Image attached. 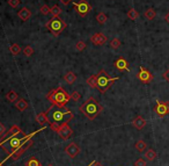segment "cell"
Here are the masks:
<instances>
[{
  "label": "cell",
  "instance_id": "cell-5",
  "mask_svg": "<svg viewBox=\"0 0 169 166\" xmlns=\"http://www.w3.org/2000/svg\"><path fill=\"white\" fill-rule=\"evenodd\" d=\"M96 78H98V90L101 93H106L108 90L114 85V83L119 79L118 77L111 78V77L108 74L107 71H104V70L98 71V73L96 74Z\"/></svg>",
  "mask_w": 169,
  "mask_h": 166
},
{
  "label": "cell",
  "instance_id": "cell-18",
  "mask_svg": "<svg viewBox=\"0 0 169 166\" xmlns=\"http://www.w3.org/2000/svg\"><path fill=\"white\" fill-rule=\"evenodd\" d=\"M36 121L40 123L41 126H44V124H46V123H49V120H48L46 113L42 112V113L37 114V116H36Z\"/></svg>",
  "mask_w": 169,
  "mask_h": 166
},
{
  "label": "cell",
  "instance_id": "cell-38",
  "mask_svg": "<svg viewBox=\"0 0 169 166\" xmlns=\"http://www.w3.org/2000/svg\"><path fill=\"white\" fill-rule=\"evenodd\" d=\"M62 1V4H64L65 6H67V5H70L72 2V0H60Z\"/></svg>",
  "mask_w": 169,
  "mask_h": 166
},
{
  "label": "cell",
  "instance_id": "cell-7",
  "mask_svg": "<svg viewBox=\"0 0 169 166\" xmlns=\"http://www.w3.org/2000/svg\"><path fill=\"white\" fill-rule=\"evenodd\" d=\"M73 8L76 9V12L80 15L81 18H84L90 12L92 6L89 5L87 0H80L79 2H73Z\"/></svg>",
  "mask_w": 169,
  "mask_h": 166
},
{
  "label": "cell",
  "instance_id": "cell-28",
  "mask_svg": "<svg viewBox=\"0 0 169 166\" xmlns=\"http://www.w3.org/2000/svg\"><path fill=\"white\" fill-rule=\"evenodd\" d=\"M51 14H52V16H59L62 14V8L58 5H54L51 7Z\"/></svg>",
  "mask_w": 169,
  "mask_h": 166
},
{
  "label": "cell",
  "instance_id": "cell-20",
  "mask_svg": "<svg viewBox=\"0 0 169 166\" xmlns=\"http://www.w3.org/2000/svg\"><path fill=\"white\" fill-rule=\"evenodd\" d=\"M136 149H137V151L138 152H140V153H142L145 150L147 149V144H146V142L145 141H142V140H139L137 143H136Z\"/></svg>",
  "mask_w": 169,
  "mask_h": 166
},
{
  "label": "cell",
  "instance_id": "cell-3",
  "mask_svg": "<svg viewBox=\"0 0 169 166\" xmlns=\"http://www.w3.org/2000/svg\"><path fill=\"white\" fill-rule=\"evenodd\" d=\"M80 112L89 120H94L98 114L103 110L102 105L94 98H88L84 104L80 106Z\"/></svg>",
  "mask_w": 169,
  "mask_h": 166
},
{
  "label": "cell",
  "instance_id": "cell-1",
  "mask_svg": "<svg viewBox=\"0 0 169 166\" xmlns=\"http://www.w3.org/2000/svg\"><path fill=\"white\" fill-rule=\"evenodd\" d=\"M42 130L44 129L42 128L32 134L26 135L19 126H13L8 131H6V134L2 136V138L0 141V148L7 153V158L5 160H7L8 158H12L13 160H18L21 157V154L32 145L31 138Z\"/></svg>",
  "mask_w": 169,
  "mask_h": 166
},
{
  "label": "cell",
  "instance_id": "cell-23",
  "mask_svg": "<svg viewBox=\"0 0 169 166\" xmlns=\"http://www.w3.org/2000/svg\"><path fill=\"white\" fill-rule=\"evenodd\" d=\"M87 84L89 85V87L98 88V78H96V74L90 76V77L87 79Z\"/></svg>",
  "mask_w": 169,
  "mask_h": 166
},
{
  "label": "cell",
  "instance_id": "cell-13",
  "mask_svg": "<svg viewBox=\"0 0 169 166\" xmlns=\"http://www.w3.org/2000/svg\"><path fill=\"white\" fill-rule=\"evenodd\" d=\"M114 65H115V67L117 69L118 71H128L129 72L130 69H129V63H128V61L125 59V58H123V57H119L117 61L114 63Z\"/></svg>",
  "mask_w": 169,
  "mask_h": 166
},
{
  "label": "cell",
  "instance_id": "cell-10",
  "mask_svg": "<svg viewBox=\"0 0 169 166\" xmlns=\"http://www.w3.org/2000/svg\"><path fill=\"white\" fill-rule=\"evenodd\" d=\"M58 135L62 137L63 140H67V138H70L73 134V130H72V128L68 126V123H64L62 126H59L57 128V130H56Z\"/></svg>",
  "mask_w": 169,
  "mask_h": 166
},
{
  "label": "cell",
  "instance_id": "cell-25",
  "mask_svg": "<svg viewBox=\"0 0 169 166\" xmlns=\"http://www.w3.org/2000/svg\"><path fill=\"white\" fill-rule=\"evenodd\" d=\"M128 18H129L130 20L134 21V20H137V19L139 18V13L134 8H130L129 11H128Z\"/></svg>",
  "mask_w": 169,
  "mask_h": 166
},
{
  "label": "cell",
  "instance_id": "cell-27",
  "mask_svg": "<svg viewBox=\"0 0 169 166\" xmlns=\"http://www.w3.org/2000/svg\"><path fill=\"white\" fill-rule=\"evenodd\" d=\"M26 166H42V164L36 157H30V159L26 163Z\"/></svg>",
  "mask_w": 169,
  "mask_h": 166
},
{
  "label": "cell",
  "instance_id": "cell-41",
  "mask_svg": "<svg viewBox=\"0 0 169 166\" xmlns=\"http://www.w3.org/2000/svg\"><path fill=\"white\" fill-rule=\"evenodd\" d=\"M2 164H4V162H0V166H2Z\"/></svg>",
  "mask_w": 169,
  "mask_h": 166
},
{
  "label": "cell",
  "instance_id": "cell-26",
  "mask_svg": "<svg viewBox=\"0 0 169 166\" xmlns=\"http://www.w3.org/2000/svg\"><path fill=\"white\" fill-rule=\"evenodd\" d=\"M108 20V16L106 13H103V12H101V13H98V15H96V21L100 23V25H104L106 22H107Z\"/></svg>",
  "mask_w": 169,
  "mask_h": 166
},
{
  "label": "cell",
  "instance_id": "cell-14",
  "mask_svg": "<svg viewBox=\"0 0 169 166\" xmlns=\"http://www.w3.org/2000/svg\"><path fill=\"white\" fill-rule=\"evenodd\" d=\"M132 126H133L137 130H141V129H144V127L146 126V120L139 115V116H137V118L132 121Z\"/></svg>",
  "mask_w": 169,
  "mask_h": 166
},
{
  "label": "cell",
  "instance_id": "cell-32",
  "mask_svg": "<svg viewBox=\"0 0 169 166\" xmlns=\"http://www.w3.org/2000/svg\"><path fill=\"white\" fill-rule=\"evenodd\" d=\"M86 47H87V44L84 43V41H79V42H76V49L78 51H84V49H86Z\"/></svg>",
  "mask_w": 169,
  "mask_h": 166
},
{
  "label": "cell",
  "instance_id": "cell-30",
  "mask_svg": "<svg viewBox=\"0 0 169 166\" xmlns=\"http://www.w3.org/2000/svg\"><path fill=\"white\" fill-rule=\"evenodd\" d=\"M40 12L43 15H48V14H51V8H50L48 5H43V6H41Z\"/></svg>",
  "mask_w": 169,
  "mask_h": 166
},
{
  "label": "cell",
  "instance_id": "cell-22",
  "mask_svg": "<svg viewBox=\"0 0 169 166\" xmlns=\"http://www.w3.org/2000/svg\"><path fill=\"white\" fill-rule=\"evenodd\" d=\"M6 99H7V101H9V102H15V101L19 99L18 93L15 92V91H9V92L6 94Z\"/></svg>",
  "mask_w": 169,
  "mask_h": 166
},
{
  "label": "cell",
  "instance_id": "cell-34",
  "mask_svg": "<svg viewBox=\"0 0 169 166\" xmlns=\"http://www.w3.org/2000/svg\"><path fill=\"white\" fill-rule=\"evenodd\" d=\"M20 4H21V0H8V5L13 8H16Z\"/></svg>",
  "mask_w": 169,
  "mask_h": 166
},
{
  "label": "cell",
  "instance_id": "cell-39",
  "mask_svg": "<svg viewBox=\"0 0 169 166\" xmlns=\"http://www.w3.org/2000/svg\"><path fill=\"white\" fill-rule=\"evenodd\" d=\"M90 166H103L101 163H98V162H94V163H92V165Z\"/></svg>",
  "mask_w": 169,
  "mask_h": 166
},
{
  "label": "cell",
  "instance_id": "cell-12",
  "mask_svg": "<svg viewBox=\"0 0 169 166\" xmlns=\"http://www.w3.org/2000/svg\"><path fill=\"white\" fill-rule=\"evenodd\" d=\"M65 152L68 154V157L76 158L79 153H80V148L76 144V143H71L65 148Z\"/></svg>",
  "mask_w": 169,
  "mask_h": 166
},
{
  "label": "cell",
  "instance_id": "cell-6",
  "mask_svg": "<svg viewBox=\"0 0 169 166\" xmlns=\"http://www.w3.org/2000/svg\"><path fill=\"white\" fill-rule=\"evenodd\" d=\"M67 27V23L63 19H60L59 16H52V19L50 21L46 22L45 28L49 31L52 33V35L59 36L63 33V30Z\"/></svg>",
  "mask_w": 169,
  "mask_h": 166
},
{
  "label": "cell",
  "instance_id": "cell-2",
  "mask_svg": "<svg viewBox=\"0 0 169 166\" xmlns=\"http://www.w3.org/2000/svg\"><path fill=\"white\" fill-rule=\"evenodd\" d=\"M46 116L49 120V124L51 129L54 131L57 130L59 126H62L64 123H68L71 120H73L74 115L72 113L70 108L65 107H58V106L52 105L46 110Z\"/></svg>",
  "mask_w": 169,
  "mask_h": 166
},
{
  "label": "cell",
  "instance_id": "cell-24",
  "mask_svg": "<svg viewBox=\"0 0 169 166\" xmlns=\"http://www.w3.org/2000/svg\"><path fill=\"white\" fill-rule=\"evenodd\" d=\"M145 18L147 19V20H153V19L156 16V12L154 8H148L146 9V12H145Z\"/></svg>",
  "mask_w": 169,
  "mask_h": 166
},
{
  "label": "cell",
  "instance_id": "cell-37",
  "mask_svg": "<svg viewBox=\"0 0 169 166\" xmlns=\"http://www.w3.org/2000/svg\"><path fill=\"white\" fill-rule=\"evenodd\" d=\"M163 79H165L166 81H168V83H169V69L166 71L165 73H163Z\"/></svg>",
  "mask_w": 169,
  "mask_h": 166
},
{
  "label": "cell",
  "instance_id": "cell-8",
  "mask_svg": "<svg viewBox=\"0 0 169 166\" xmlns=\"http://www.w3.org/2000/svg\"><path fill=\"white\" fill-rule=\"evenodd\" d=\"M154 110L158 116L163 118L169 114V101H156V105L154 107Z\"/></svg>",
  "mask_w": 169,
  "mask_h": 166
},
{
  "label": "cell",
  "instance_id": "cell-21",
  "mask_svg": "<svg viewBox=\"0 0 169 166\" xmlns=\"http://www.w3.org/2000/svg\"><path fill=\"white\" fill-rule=\"evenodd\" d=\"M9 51H11V53L14 55V56H18L19 53L22 51V49H21V47H20L18 43H13L9 47Z\"/></svg>",
  "mask_w": 169,
  "mask_h": 166
},
{
  "label": "cell",
  "instance_id": "cell-35",
  "mask_svg": "<svg viewBox=\"0 0 169 166\" xmlns=\"http://www.w3.org/2000/svg\"><path fill=\"white\" fill-rule=\"evenodd\" d=\"M146 160L145 159H142V158H139V159H137L136 160V163H134V166H146Z\"/></svg>",
  "mask_w": 169,
  "mask_h": 166
},
{
  "label": "cell",
  "instance_id": "cell-15",
  "mask_svg": "<svg viewBox=\"0 0 169 166\" xmlns=\"http://www.w3.org/2000/svg\"><path fill=\"white\" fill-rule=\"evenodd\" d=\"M18 16L21 20H22L23 22H26L28 21L29 19L31 18V12H30V9H28L27 7H22V8L20 9L18 12Z\"/></svg>",
  "mask_w": 169,
  "mask_h": 166
},
{
  "label": "cell",
  "instance_id": "cell-40",
  "mask_svg": "<svg viewBox=\"0 0 169 166\" xmlns=\"http://www.w3.org/2000/svg\"><path fill=\"white\" fill-rule=\"evenodd\" d=\"M165 20H166V22H167V23H168V25H169V12H168V13H167V14H166Z\"/></svg>",
  "mask_w": 169,
  "mask_h": 166
},
{
  "label": "cell",
  "instance_id": "cell-42",
  "mask_svg": "<svg viewBox=\"0 0 169 166\" xmlns=\"http://www.w3.org/2000/svg\"><path fill=\"white\" fill-rule=\"evenodd\" d=\"M48 166H54V164H49Z\"/></svg>",
  "mask_w": 169,
  "mask_h": 166
},
{
  "label": "cell",
  "instance_id": "cell-29",
  "mask_svg": "<svg viewBox=\"0 0 169 166\" xmlns=\"http://www.w3.org/2000/svg\"><path fill=\"white\" fill-rule=\"evenodd\" d=\"M22 53L24 56H27V57H30L34 55V49L31 48L30 45H27V47H24V49L22 50Z\"/></svg>",
  "mask_w": 169,
  "mask_h": 166
},
{
  "label": "cell",
  "instance_id": "cell-16",
  "mask_svg": "<svg viewBox=\"0 0 169 166\" xmlns=\"http://www.w3.org/2000/svg\"><path fill=\"white\" fill-rule=\"evenodd\" d=\"M14 104H15V108L19 109L20 112H24V110L28 109V107H29L28 101L24 100V99H19V100H16Z\"/></svg>",
  "mask_w": 169,
  "mask_h": 166
},
{
  "label": "cell",
  "instance_id": "cell-4",
  "mask_svg": "<svg viewBox=\"0 0 169 166\" xmlns=\"http://www.w3.org/2000/svg\"><path fill=\"white\" fill-rule=\"evenodd\" d=\"M46 99L52 105L58 106V107H65L67 105V102H70V100H71V95L64 88L59 86V87L50 91L46 94Z\"/></svg>",
  "mask_w": 169,
  "mask_h": 166
},
{
  "label": "cell",
  "instance_id": "cell-31",
  "mask_svg": "<svg viewBox=\"0 0 169 166\" xmlns=\"http://www.w3.org/2000/svg\"><path fill=\"white\" fill-rule=\"evenodd\" d=\"M120 44H122V42H120L118 39H112L111 41H110V47H111L112 49H118L120 47Z\"/></svg>",
  "mask_w": 169,
  "mask_h": 166
},
{
  "label": "cell",
  "instance_id": "cell-11",
  "mask_svg": "<svg viewBox=\"0 0 169 166\" xmlns=\"http://www.w3.org/2000/svg\"><path fill=\"white\" fill-rule=\"evenodd\" d=\"M108 41V37L106 35H103L102 33H95L92 37H90V42L95 45H103L106 44Z\"/></svg>",
  "mask_w": 169,
  "mask_h": 166
},
{
  "label": "cell",
  "instance_id": "cell-33",
  "mask_svg": "<svg viewBox=\"0 0 169 166\" xmlns=\"http://www.w3.org/2000/svg\"><path fill=\"white\" fill-rule=\"evenodd\" d=\"M71 99L72 100H74V101H79L81 99V95H80V93L79 92H76V91H74V92H72L71 94Z\"/></svg>",
  "mask_w": 169,
  "mask_h": 166
},
{
  "label": "cell",
  "instance_id": "cell-17",
  "mask_svg": "<svg viewBox=\"0 0 169 166\" xmlns=\"http://www.w3.org/2000/svg\"><path fill=\"white\" fill-rule=\"evenodd\" d=\"M64 79H65V81H66L68 85H72V84L76 83V74L74 73V72H72V71H68V72H66V73H65V76H64Z\"/></svg>",
  "mask_w": 169,
  "mask_h": 166
},
{
  "label": "cell",
  "instance_id": "cell-19",
  "mask_svg": "<svg viewBox=\"0 0 169 166\" xmlns=\"http://www.w3.org/2000/svg\"><path fill=\"white\" fill-rule=\"evenodd\" d=\"M145 158H146L148 162H153L156 159V152L155 150L153 149H148L146 152H145Z\"/></svg>",
  "mask_w": 169,
  "mask_h": 166
},
{
  "label": "cell",
  "instance_id": "cell-36",
  "mask_svg": "<svg viewBox=\"0 0 169 166\" xmlns=\"http://www.w3.org/2000/svg\"><path fill=\"white\" fill-rule=\"evenodd\" d=\"M6 127L4 126V123H0V137H2V136L6 134Z\"/></svg>",
  "mask_w": 169,
  "mask_h": 166
},
{
  "label": "cell",
  "instance_id": "cell-9",
  "mask_svg": "<svg viewBox=\"0 0 169 166\" xmlns=\"http://www.w3.org/2000/svg\"><path fill=\"white\" fill-rule=\"evenodd\" d=\"M137 78H138L141 83L150 84L152 80L154 79V77H153V74L147 70V69H145L144 66H140V70H139V73L137 74Z\"/></svg>",
  "mask_w": 169,
  "mask_h": 166
}]
</instances>
